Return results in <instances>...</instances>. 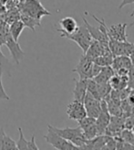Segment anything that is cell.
Masks as SVG:
<instances>
[{
  "mask_svg": "<svg viewBox=\"0 0 134 150\" xmlns=\"http://www.w3.org/2000/svg\"><path fill=\"white\" fill-rule=\"evenodd\" d=\"M128 87L130 89H134V67L131 66V68L129 70L128 73Z\"/></svg>",
  "mask_w": 134,
  "mask_h": 150,
  "instance_id": "obj_29",
  "label": "cell"
},
{
  "mask_svg": "<svg viewBox=\"0 0 134 150\" xmlns=\"http://www.w3.org/2000/svg\"><path fill=\"white\" fill-rule=\"evenodd\" d=\"M24 28H25V25L23 24V22H22L20 19L12 22V23L9 24V26H8L10 35L13 37V39L17 41L18 40L19 37Z\"/></svg>",
  "mask_w": 134,
  "mask_h": 150,
  "instance_id": "obj_20",
  "label": "cell"
},
{
  "mask_svg": "<svg viewBox=\"0 0 134 150\" xmlns=\"http://www.w3.org/2000/svg\"><path fill=\"white\" fill-rule=\"evenodd\" d=\"M2 75L3 73L0 71V100H6V101H9L10 100V97L6 94L4 86H3V82H2Z\"/></svg>",
  "mask_w": 134,
  "mask_h": 150,
  "instance_id": "obj_28",
  "label": "cell"
},
{
  "mask_svg": "<svg viewBox=\"0 0 134 150\" xmlns=\"http://www.w3.org/2000/svg\"><path fill=\"white\" fill-rule=\"evenodd\" d=\"M83 22H84V25L86 26L87 29L88 30L89 34H91L92 40H98L101 44L106 45V46H109V39H108V37L105 34H103L100 31V29L99 28H96V27H93L92 25H91L85 18H83Z\"/></svg>",
  "mask_w": 134,
  "mask_h": 150,
  "instance_id": "obj_14",
  "label": "cell"
},
{
  "mask_svg": "<svg viewBox=\"0 0 134 150\" xmlns=\"http://www.w3.org/2000/svg\"><path fill=\"white\" fill-rule=\"evenodd\" d=\"M58 24L60 25V28H57V31L63 34H71L75 32L79 28L77 21L71 17L63 18L59 20Z\"/></svg>",
  "mask_w": 134,
  "mask_h": 150,
  "instance_id": "obj_12",
  "label": "cell"
},
{
  "mask_svg": "<svg viewBox=\"0 0 134 150\" xmlns=\"http://www.w3.org/2000/svg\"><path fill=\"white\" fill-rule=\"evenodd\" d=\"M11 64L9 62V59H7L1 51V49H0V71H1L2 73L6 72L9 75V76H11Z\"/></svg>",
  "mask_w": 134,
  "mask_h": 150,
  "instance_id": "obj_21",
  "label": "cell"
},
{
  "mask_svg": "<svg viewBox=\"0 0 134 150\" xmlns=\"http://www.w3.org/2000/svg\"><path fill=\"white\" fill-rule=\"evenodd\" d=\"M67 115L69 119L75 121H79L80 119L86 117L87 112L83 102L73 100L67 107Z\"/></svg>",
  "mask_w": 134,
  "mask_h": 150,
  "instance_id": "obj_10",
  "label": "cell"
},
{
  "mask_svg": "<svg viewBox=\"0 0 134 150\" xmlns=\"http://www.w3.org/2000/svg\"><path fill=\"white\" fill-rule=\"evenodd\" d=\"M110 114L105 100H101V110L98 117L96 118V126L98 134H105L106 129L110 121Z\"/></svg>",
  "mask_w": 134,
  "mask_h": 150,
  "instance_id": "obj_6",
  "label": "cell"
},
{
  "mask_svg": "<svg viewBox=\"0 0 134 150\" xmlns=\"http://www.w3.org/2000/svg\"><path fill=\"white\" fill-rule=\"evenodd\" d=\"M104 149H116V139L114 137L106 134V144L104 146Z\"/></svg>",
  "mask_w": 134,
  "mask_h": 150,
  "instance_id": "obj_27",
  "label": "cell"
},
{
  "mask_svg": "<svg viewBox=\"0 0 134 150\" xmlns=\"http://www.w3.org/2000/svg\"><path fill=\"white\" fill-rule=\"evenodd\" d=\"M44 138L49 145H51L55 149L58 150H76L79 149L75 145H73L71 142L63 138L59 134H58L55 131L48 127V133L45 134Z\"/></svg>",
  "mask_w": 134,
  "mask_h": 150,
  "instance_id": "obj_3",
  "label": "cell"
},
{
  "mask_svg": "<svg viewBox=\"0 0 134 150\" xmlns=\"http://www.w3.org/2000/svg\"><path fill=\"white\" fill-rule=\"evenodd\" d=\"M128 28V24L119 23L113 24L109 28L108 38L109 40L112 39L119 41H128V36L126 33V28Z\"/></svg>",
  "mask_w": 134,
  "mask_h": 150,
  "instance_id": "obj_11",
  "label": "cell"
},
{
  "mask_svg": "<svg viewBox=\"0 0 134 150\" xmlns=\"http://www.w3.org/2000/svg\"><path fill=\"white\" fill-rule=\"evenodd\" d=\"M133 133H134V132H133Z\"/></svg>",
  "mask_w": 134,
  "mask_h": 150,
  "instance_id": "obj_38",
  "label": "cell"
},
{
  "mask_svg": "<svg viewBox=\"0 0 134 150\" xmlns=\"http://www.w3.org/2000/svg\"><path fill=\"white\" fill-rule=\"evenodd\" d=\"M93 65V59L83 53L80 57L77 66L72 70L73 72L78 73L79 79H92L91 69Z\"/></svg>",
  "mask_w": 134,
  "mask_h": 150,
  "instance_id": "obj_5",
  "label": "cell"
},
{
  "mask_svg": "<svg viewBox=\"0 0 134 150\" xmlns=\"http://www.w3.org/2000/svg\"><path fill=\"white\" fill-rule=\"evenodd\" d=\"M18 132H19V137L16 142L17 148L18 150H27V140L25 138L21 127H18Z\"/></svg>",
  "mask_w": 134,
  "mask_h": 150,
  "instance_id": "obj_25",
  "label": "cell"
},
{
  "mask_svg": "<svg viewBox=\"0 0 134 150\" xmlns=\"http://www.w3.org/2000/svg\"><path fill=\"white\" fill-rule=\"evenodd\" d=\"M20 18V11L19 10H9L6 14V16L4 18V21L7 24H11L12 22L16 21V20H18Z\"/></svg>",
  "mask_w": 134,
  "mask_h": 150,
  "instance_id": "obj_23",
  "label": "cell"
},
{
  "mask_svg": "<svg viewBox=\"0 0 134 150\" xmlns=\"http://www.w3.org/2000/svg\"><path fill=\"white\" fill-rule=\"evenodd\" d=\"M114 74H115V72H114L113 69L111 68V66H105V67H102L101 71L92 79L98 84L108 83L109 79L112 77Z\"/></svg>",
  "mask_w": 134,
  "mask_h": 150,
  "instance_id": "obj_18",
  "label": "cell"
},
{
  "mask_svg": "<svg viewBox=\"0 0 134 150\" xmlns=\"http://www.w3.org/2000/svg\"><path fill=\"white\" fill-rule=\"evenodd\" d=\"M88 79H74L75 82V88L73 90V96L74 100H77L79 102H83L84 97L87 93L88 88Z\"/></svg>",
  "mask_w": 134,
  "mask_h": 150,
  "instance_id": "obj_13",
  "label": "cell"
},
{
  "mask_svg": "<svg viewBox=\"0 0 134 150\" xmlns=\"http://www.w3.org/2000/svg\"><path fill=\"white\" fill-rule=\"evenodd\" d=\"M1 149L2 150H17V144L16 141L13 140L8 134H6L5 133L3 140H2V144H1Z\"/></svg>",
  "mask_w": 134,
  "mask_h": 150,
  "instance_id": "obj_22",
  "label": "cell"
},
{
  "mask_svg": "<svg viewBox=\"0 0 134 150\" xmlns=\"http://www.w3.org/2000/svg\"><path fill=\"white\" fill-rule=\"evenodd\" d=\"M109 83L112 90L121 91V90L128 87V76H121V75L115 73L109 79Z\"/></svg>",
  "mask_w": 134,
  "mask_h": 150,
  "instance_id": "obj_17",
  "label": "cell"
},
{
  "mask_svg": "<svg viewBox=\"0 0 134 150\" xmlns=\"http://www.w3.org/2000/svg\"><path fill=\"white\" fill-rule=\"evenodd\" d=\"M79 126L83 132L86 139H92L98 136V130L96 126V118L86 116L78 121Z\"/></svg>",
  "mask_w": 134,
  "mask_h": 150,
  "instance_id": "obj_8",
  "label": "cell"
},
{
  "mask_svg": "<svg viewBox=\"0 0 134 150\" xmlns=\"http://www.w3.org/2000/svg\"><path fill=\"white\" fill-rule=\"evenodd\" d=\"M5 134V131L3 127H0V149H1V144H2V140H3V137Z\"/></svg>",
  "mask_w": 134,
  "mask_h": 150,
  "instance_id": "obj_33",
  "label": "cell"
},
{
  "mask_svg": "<svg viewBox=\"0 0 134 150\" xmlns=\"http://www.w3.org/2000/svg\"><path fill=\"white\" fill-rule=\"evenodd\" d=\"M23 24L25 25V28H30L33 32H36V27H40L41 23H40V20L36 19L29 15L24 13V12H20V18H19Z\"/></svg>",
  "mask_w": 134,
  "mask_h": 150,
  "instance_id": "obj_19",
  "label": "cell"
},
{
  "mask_svg": "<svg viewBox=\"0 0 134 150\" xmlns=\"http://www.w3.org/2000/svg\"><path fill=\"white\" fill-rule=\"evenodd\" d=\"M60 37L65 38L67 40H72L75 43H77L79 45V47L82 50L83 53H85L87 51V50L88 49L89 45H91V43L92 41V38L85 25L79 26L77 30L71 34L60 33Z\"/></svg>",
  "mask_w": 134,
  "mask_h": 150,
  "instance_id": "obj_2",
  "label": "cell"
},
{
  "mask_svg": "<svg viewBox=\"0 0 134 150\" xmlns=\"http://www.w3.org/2000/svg\"><path fill=\"white\" fill-rule=\"evenodd\" d=\"M120 137L124 141L128 142V143H130V144L134 146V133H133L132 130L128 129V128L122 129L121 132Z\"/></svg>",
  "mask_w": 134,
  "mask_h": 150,
  "instance_id": "obj_26",
  "label": "cell"
},
{
  "mask_svg": "<svg viewBox=\"0 0 134 150\" xmlns=\"http://www.w3.org/2000/svg\"><path fill=\"white\" fill-rule=\"evenodd\" d=\"M27 149H31V150H39V146L36 144V140H35V134H32L31 139L27 141Z\"/></svg>",
  "mask_w": 134,
  "mask_h": 150,
  "instance_id": "obj_30",
  "label": "cell"
},
{
  "mask_svg": "<svg viewBox=\"0 0 134 150\" xmlns=\"http://www.w3.org/2000/svg\"><path fill=\"white\" fill-rule=\"evenodd\" d=\"M130 62H131V64H132V66L134 67V49H133V50L131 51V53L130 54Z\"/></svg>",
  "mask_w": 134,
  "mask_h": 150,
  "instance_id": "obj_34",
  "label": "cell"
},
{
  "mask_svg": "<svg viewBox=\"0 0 134 150\" xmlns=\"http://www.w3.org/2000/svg\"><path fill=\"white\" fill-rule=\"evenodd\" d=\"M83 103L86 109L87 116H91L93 118H97L100 115V110H101V101L96 99L91 93H86Z\"/></svg>",
  "mask_w": 134,
  "mask_h": 150,
  "instance_id": "obj_9",
  "label": "cell"
},
{
  "mask_svg": "<svg viewBox=\"0 0 134 150\" xmlns=\"http://www.w3.org/2000/svg\"><path fill=\"white\" fill-rule=\"evenodd\" d=\"M20 12H24L39 20H41L45 16L50 15V13L42 6L39 0H25Z\"/></svg>",
  "mask_w": 134,
  "mask_h": 150,
  "instance_id": "obj_4",
  "label": "cell"
},
{
  "mask_svg": "<svg viewBox=\"0 0 134 150\" xmlns=\"http://www.w3.org/2000/svg\"><path fill=\"white\" fill-rule=\"evenodd\" d=\"M4 21V19H3V17L1 16V15H0V23H1V22H3Z\"/></svg>",
  "mask_w": 134,
  "mask_h": 150,
  "instance_id": "obj_35",
  "label": "cell"
},
{
  "mask_svg": "<svg viewBox=\"0 0 134 150\" xmlns=\"http://www.w3.org/2000/svg\"><path fill=\"white\" fill-rule=\"evenodd\" d=\"M130 16H131V17H132V16H134V10H133V11H132V13L130 14Z\"/></svg>",
  "mask_w": 134,
  "mask_h": 150,
  "instance_id": "obj_37",
  "label": "cell"
},
{
  "mask_svg": "<svg viewBox=\"0 0 134 150\" xmlns=\"http://www.w3.org/2000/svg\"><path fill=\"white\" fill-rule=\"evenodd\" d=\"M102 70V67L96 64L93 62V65H92V69H91V75H92V78H94L95 76H97Z\"/></svg>",
  "mask_w": 134,
  "mask_h": 150,
  "instance_id": "obj_31",
  "label": "cell"
},
{
  "mask_svg": "<svg viewBox=\"0 0 134 150\" xmlns=\"http://www.w3.org/2000/svg\"><path fill=\"white\" fill-rule=\"evenodd\" d=\"M133 26H134V21L131 22V23H130V25H128V27H133Z\"/></svg>",
  "mask_w": 134,
  "mask_h": 150,
  "instance_id": "obj_36",
  "label": "cell"
},
{
  "mask_svg": "<svg viewBox=\"0 0 134 150\" xmlns=\"http://www.w3.org/2000/svg\"><path fill=\"white\" fill-rule=\"evenodd\" d=\"M131 62L129 56H116L113 59L112 64H111V68L113 69L114 72H116L118 70L120 69H126V70H130L131 68Z\"/></svg>",
  "mask_w": 134,
  "mask_h": 150,
  "instance_id": "obj_15",
  "label": "cell"
},
{
  "mask_svg": "<svg viewBox=\"0 0 134 150\" xmlns=\"http://www.w3.org/2000/svg\"><path fill=\"white\" fill-rule=\"evenodd\" d=\"M8 24L6 23L5 21L0 23V49L2 46H4L6 43V35L8 33L9 29H8Z\"/></svg>",
  "mask_w": 134,
  "mask_h": 150,
  "instance_id": "obj_24",
  "label": "cell"
},
{
  "mask_svg": "<svg viewBox=\"0 0 134 150\" xmlns=\"http://www.w3.org/2000/svg\"><path fill=\"white\" fill-rule=\"evenodd\" d=\"M50 129L55 131L58 134H59L63 138L67 139L68 141L71 142L73 145H75L79 149H83L85 143H86V138L83 134V132L81 130V128L79 127H65V128H58L56 126H52L50 125H48Z\"/></svg>",
  "mask_w": 134,
  "mask_h": 150,
  "instance_id": "obj_1",
  "label": "cell"
},
{
  "mask_svg": "<svg viewBox=\"0 0 134 150\" xmlns=\"http://www.w3.org/2000/svg\"><path fill=\"white\" fill-rule=\"evenodd\" d=\"M130 4H134V0H122L121 3L119 6V9H121L122 7H124L127 5H130Z\"/></svg>",
  "mask_w": 134,
  "mask_h": 150,
  "instance_id": "obj_32",
  "label": "cell"
},
{
  "mask_svg": "<svg viewBox=\"0 0 134 150\" xmlns=\"http://www.w3.org/2000/svg\"><path fill=\"white\" fill-rule=\"evenodd\" d=\"M5 45L6 46V48L8 49L13 61L16 62V64H19L20 62L25 57V52L23 51V50L21 49L18 42L13 39V37L10 35L9 31L6 35Z\"/></svg>",
  "mask_w": 134,
  "mask_h": 150,
  "instance_id": "obj_7",
  "label": "cell"
},
{
  "mask_svg": "<svg viewBox=\"0 0 134 150\" xmlns=\"http://www.w3.org/2000/svg\"><path fill=\"white\" fill-rule=\"evenodd\" d=\"M106 144V134H98L92 139H87L83 149H104Z\"/></svg>",
  "mask_w": 134,
  "mask_h": 150,
  "instance_id": "obj_16",
  "label": "cell"
}]
</instances>
